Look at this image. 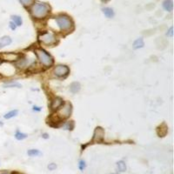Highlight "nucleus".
<instances>
[{"instance_id":"obj_1","label":"nucleus","mask_w":174,"mask_h":174,"mask_svg":"<svg viewBox=\"0 0 174 174\" xmlns=\"http://www.w3.org/2000/svg\"><path fill=\"white\" fill-rule=\"evenodd\" d=\"M32 14L36 18H44L50 12V6L44 3L35 4L32 7Z\"/></svg>"},{"instance_id":"obj_2","label":"nucleus","mask_w":174,"mask_h":174,"mask_svg":"<svg viewBox=\"0 0 174 174\" xmlns=\"http://www.w3.org/2000/svg\"><path fill=\"white\" fill-rule=\"evenodd\" d=\"M35 52H36L37 57L39 59V61L41 62V64L43 66L48 67L52 65L53 58H51L45 50H42V49H37V50H35Z\"/></svg>"},{"instance_id":"obj_3","label":"nucleus","mask_w":174,"mask_h":174,"mask_svg":"<svg viewBox=\"0 0 174 174\" xmlns=\"http://www.w3.org/2000/svg\"><path fill=\"white\" fill-rule=\"evenodd\" d=\"M56 22L62 31H69L72 27V22L69 17L65 15H60L56 17Z\"/></svg>"},{"instance_id":"obj_4","label":"nucleus","mask_w":174,"mask_h":174,"mask_svg":"<svg viewBox=\"0 0 174 174\" xmlns=\"http://www.w3.org/2000/svg\"><path fill=\"white\" fill-rule=\"evenodd\" d=\"M72 113V105L70 103H66L63 106H60L56 117L59 119H65L69 118Z\"/></svg>"},{"instance_id":"obj_5","label":"nucleus","mask_w":174,"mask_h":174,"mask_svg":"<svg viewBox=\"0 0 174 174\" xmlns=\"http://www.w3.org/2000/svg\"><path fill=\"white\" fill-rule=\"evenodd\" d=\"M39 40L45 44H51L56 41V38L53 34L50 32H45L39 36Z\"/></svg>"},{"instance_id":"obj_6","label":"nucleus","mask_w":174,"mask_h":174,"mask_svg":"<svg viewBox=\"0 0 174 174\" xmlns=\"http://www.w3.org/2000/svg\"><path fill=\"white\" fill-rule=\"evenodd\" d=\"M104 137H105V131H104V129L101 128V127H97L95 132H94L92 142H101L104 139Z\"/></svg>"},{"instance_id":"obj_7","label":"nucleus","mask_w":174,"mask_h":174,"mask_svg":"<svg viewBox=\"0 0 174 174\" xmlns=\"http://www.w3.org/2000/svg\"><path fill=\"white\" fill-rule=\"evenodd\" d=\"M54 73L58 77H64L69 73V68L66 66H58L54 69Z\"/></svg>"},{"instance_id":"obj_8","label":"nucleus","mask_w":174,"mask_h":174,"mask_svg":"<svg viewBox=\"0 0 174 174\" xmlns=\"http://www.w3.org/2000/svg\"><path fill=\"white\" fill-rule=\"evenodd\" d=\"M0 58L6 61H14L18 58V54L12 53V52H7V53H2L0 54Z\"/></svg>"},{"instance_id":"obj_9","label":"nucleus","mask_w":174,"mask_h":174,"mask_svg":"<svg viewBox=\"0 0 174 174\" xmlns=\"http://www.w3.org/2000/svg\"><path fill=\"white\" fill-rule=\"evenodd\" d=\"M11 38L9 36H5V37L1 38H0V49L11 44Z\"/></svg>"},{"instance_id":"obj_10","label":"nucleus","mask_w":174,"mask_h":174,"mask_svg":"<svg viewBox=\"0 0 174 174\" xmlns=\"http://www.w3.org/2000/svg\"><path fill=\"white\" fill-rule=\"evenodd\" d=\"M163 7L167 11H172L173 8V4L172 0H165L163 3Z\"/></svg>"},{"instance_id":"obj_11","label":"nucleus","mask_w":174,"mask_h":174,"mask_svg":"<svg viewBox=\"0 0 174 174\" xmlns=\"http://www.w3.org/2000/svg\"><path fill=\"white\" fill-rule=\"evenodd\" d=\"M62 104H63V100L61 99L60 98H56L52 101L50 107H51V109H58L62 105Z\"/></svg>"},{"instance_id":"obj_12","label":"nucleus","mask_w":174,"mask_h":174,"mask_svg":"<svg viewBox=\"0 0 174 174\" xmlns=\"http://www.w3.org/2000/svg\"><path fill=\"white\" fill-rule=\"evenodd\" d=\"M145 45V43H144V40L142 38H138L137 40H135L134 43H133V49L137 50V49H139V48H142L143 46Z\"/></svg>"},{"instance_id":"obj_13","label":"nucleus","mask_w":174,"mask_h":174,"mask_svg":"<svg viewBox=\"0 0 174 174\" xmlns=\"http://www.w3.org/2000/svg\"><path fill=\"white\" fill-rule=\"evenodd\" d=\"M104 14L107 17H112L114 16V11L111 8H109V7H105V8L102 9Z\"/></svg>"},{"instance_id":"obj_14","label":"nucleus","mask_w":174,"mask_h":174,"mask_svg":"<svg viewBox=\"0 0 174 174\" xmlns=\"http://www.w3.org/2000/svg\"><path fill=\"white\" fill-rule=\"evenodd\" d=\"M70 90H71L72 92H73V93L78 92V91L80 90V84L78 83V82L72 83L71 84V86H70Z\"/></svg>"},{"instance_id":"obj_15","label":"nucleus","mask_w":174,"mask_h":174,"mask_svg":"<svg viewBox=\"0 0 174 174\" xmlns=\"http://www.w3.org/2000/svg\"><path fill=\"white\" fill-rule=\"evenodd\" d=\"M5 87H6V88H13V87L21 88V87H22V84L17 83V82H9V83L5 84Z\"/></svg>"},{"instance_id":"obj_16","label":"nucleus","mask_w":174,"mask_h":174,"mask_svg":"<svg viewBox=\"0 0 174 174\" xmlns=\"http://www.w3.org/2000/svg\"><path fill=\"white\" fill-rule=\"evenodd\" d=\"M17 113H18L17 110H13V111H11L7 112L4 117H5V119H10V118H13V117L17 116Z\"/></svg>"},{"instance_id":"obj_17","label":"nucleus","mask_w":174,"mask_h":174,"mask_svg":"<svg viewBox=\"0 0 174 174\" xmlns=\"http://www.w3.org/2000/svg\"><path fill=\"white\" fill-rule=\"evenodd\" d=\"M117 166H118V171H119L120 172H125V170H126V166H125L124 161H119V162H118Z\"/></svg>"},{"instance_id":"obj_18","label":"nucleus","mask_w":174,"mask_h":174,"mask_svg":"<svg viewBox=\"0 0 174 174\" xmlns=\"http://www.w3.org/2000/svg\"><path fill=\"white\" fill-rule=\"evenodd\" d=\"M11 19L13 21V23L17 26H20L22 25V18L19 16H11Z\"/></svg>"},{"instance_id":"obj_19","label":"nucleus","mask_w":174,"mask_h":174,"mask_svg":"<svg viewBox=\"0 0 174 174\" xmlns=\"http://www.w3.org/2000/svg\"><path fill=\"white\" fill-rule=\"evenodd\" d=\"M15 138L17 139V140H23L27 138V135L25 133H20V132H17L16 134H15Z\"/></svg>"},{"instance_id":"obj_20","label":"nucleus","mask_w":174,"mask_h":174,"mask_svg":"<svg viewBox=\"0 0 174 174\" xmlns=\"http://www.w3.org/2000/svg\"><path fill=\"white\" fill-rule=\"evenodd\" d=\"M40 154H41V152L38 150H30V151H28V155H30L32 157L38 156V155H40Z\"/></svg>"},{"instance_id":"obj_21","label":"nucleus","mask_w":174,"mask_h":174,"mask_svg":"<svg viewBox=\"0 0 174 174\" xmlns=\"http://www.w3.org/2000/svg\"><path fill=\"white\" fill-rule=\"evenodd\" d=\"M21 2V4L25 6H30L32 5V4H33L34 0H19Z\"/></svg>"},{"instance_id":"obj_22","label":"nucleus","mask_w":174,"mask_h":174,"mask_svg":"<svg viewBox=\"0 0 174 174\" xmlns=\"http://www.w3.org/2000/svg\"><path fill=\"white\" fill-rule=\"evenodd\" d=\"M73 126H74V124H73L72 122H67L66 124H65L64 128H65L66 130H72Z\"/></svg>"},{"instance_id":"obj_23","label":"nucleus","mask_w":174,"mask_h":174,"mask_svg":"<svg viewBox=\"0 0 174 174\" xmlns=\"http://www.w3.org/2000/svg\"><path fill=\"white\" fill-rule=\"evenodd\" d=\"M84 168H85V162H84V160H81V161L79 162V169H80L81 171H84Z\"/></svg>"},{"instance_id":"obj_24","label":"nucleus","mask_w":174,"mask_h":174,"mask_svg":"<svg viewBox=\"0 0 174 174\" xmlns=\"http://www.w3.org/2000/svg\"><path fill=\"white\" fill-rule=\"evenodd\" d=\"M57 168V166H56V164H54V163H51L50 164L49 166H48V169L50 170V171H53V170H55Z\"/></svg>"},{"instance_id":"obj_25","label":"nucleus","mask_w":174,"mask_h":174,"mask_svg":"<svg viewBox=\"0 0 174 174\" xmlns=\"http://www.w3.org/2000/svg\"><path fill=\"white\" fill-rule=\"evenodd\" d=\"M10 28H11V30H13V31H14V30H16V28H17V25H15L13 22H11V23H10Z\"/></svg>"},{"instance_id":"obj_26","label":"nucleus","mask_w":174,"mask_h":174,"mask_svg":"<svg viewBox=\"0 0 174 174\" xmlns=\"http://www.w3.org/2000/svg\"><path fill=\"white\" fill-rule=\"evenodd\" d=\"M172 31H173V28L171 27L170 30H169V32H168V33H167V35L170 36V37H172V34H173V32H172Z\"/></svg>"},{"instance_id":"obj_27","label":"nucleus","mask_w":174,"mask_h":174,"mask_svg":"<svg viewBox=\"0 0 174 174\" xmlns=\"http://www.w3.org/2000/svg\"><path fill=\"white\" fill-rule=\"evenodd\" d=\"M43 138H44V139H48V138H49V136H48V134L44 133V134H43Z\"/></svg>"},{"instance_id":"obj_28","label":"nucleus","mask_w":174,"mask_h":174,"mask_svg":"<svg viewBox=\"0 0 174 174\" xmlns=\"http://www.w3.org/2000/svg\"><path fill=\"white\" fill-rule=\"evenodd\" d=\"M34 111H35V110H36V111H40V110H41V109H39V107H37V106H34Z\"/></svg>"},{"instance_id":"obj_29","label":"nucleus","mask_w":174,"mask_h":174,"mask_svg":"<svg viewBox=\"0 0 174 174\" xmlns=\"http://www.w3.org/2000/svg\"><path fill=\"white\" fill-rule=\"evenodd\" d=\"M2 124H3V123H2V122H1V121H0V126H1V125H2Z\"/></svg>"},{"instance_id":"obj_30","label":"nucleus","mask_w":174,"mask_h":174,"mask_svg":"<svg viewBox=\"0 0 174 174\" xmlns=\"http://www.w3.org/2000/svg\"><path fill=\"white\" fill-rule=\"evenodd\" d=\"M0 174H10V173H6V172H5V173H0Z\"/></svg>"},{"instance_id":"obj_31","label":"nucleus","mask_w":174,"mask_h":174,"mask_svg":"<svg viewBox=\"0 0 174 174\" xmlns=\"http://www.w3.org/2000/svg\"></svg>"}]
</instances>
